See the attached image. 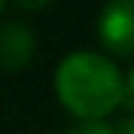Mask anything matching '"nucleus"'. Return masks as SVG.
<instances>
[{
  "label": "nucleus",
  "instance_id": "obj_1",
  "mask_svg": "<svg viewBox=\"0 0 134 134\" xmlns=\"http://www.w3.org/2000/svg\"><path fill=\"white\" fill-rule=\"evenodd\" d=\"M54 94L77 123L106 120L123 100V71L103 52H69L54 69Z\"/></svg>",
  "mask_w": 134,
  "mask_h": 134
},
{
  "label": "nucleus",
  "instance_id": "obj_2",
  "mask_svg": "<svg viewBox=\"0 0 134 134\" xmlns=\"http://www.w3.org/2000/svg\"><path fill=\"white\" fill-rule=\"evenodd\" d=\"M94 31L106 57H134V0H108L97 12Z\"/></svg>",
  "mask_w": 134,
  "mask_h": 134
},
{
  "label": "nucleus",
  "instance_id": "obj_3",
  "mask_svg": "<svg viewBox=\"0 0 134 134\" xmlns=\"http://www.w3.org/2000/svg\"><path fill=\"white\" fill-rule=\"evenodd\" d=\"M37 37L23 20H3L0 23V69L3 71H23L34 60Z\"/></svg>",
  "mask_w": 134,
  "mask_h": 134
},
{
  "label": "nucleus",
  "instance_id": "obj_4",
  "mask_svg": "<svg viewBox=\"0 0 134 134\" xmlns=\"http://www.w3.org/2000/svg\"><path fill=\"white\" fill-rule=\"evenodd\" d=\"M69 134H114V126H108L103 120H88V123H77Z\"/></svg>",
  "mask_w": 134,
  "mask_h": 134
},
{
  "label": "nucleus",
  "instance_id": "obj_5",
  "mask_svg": "<svg viewBox=\"0 0 134 134\" xmlns=\"http://www.w3.org/2000/svg\"><path fill=\"white\" fill-rule=\"evenodd\" d=\"M120 106H126L134 114V63H131V69L123 74V100H120Z\"/></svg>",
  "mask_w": 134,
  "mask_h": 134
},
{
  "label": "nucleus",
  "instance_id": "obj_6",
  "mask_svg": "<svg viewBox=\"0 0 134 134\" xmlns=\"http://www.w3.org/2000/svg\"><path fill=\"white\" fill-rule=\"evenodd\" d=\"M12 3H14L20 12H43L52 0H12Z\"/></svg>",
  "mask_w": 134,
  "mask_h": 134
},
{
  "label": "nucleus",
  "instance_id": "obj_7",
  "mask_svg": "<svg viewBox=\"0 0 134 134\" xmlns=\"http://www.w3.org/2000/svg\"><path fill=\"white\" fill-rule=\"evenodd\" d=\"M114 134H134V114L123 117L120 123H114Z\"/></svg>",
  "mask_w": 134,
  "mask_h": 134
},
{
  "label": "nucleus",
  "instance_id": "obj_8",
  "mask_svg": "<svg viewBox=\"0 0 134 134\" xmlns=\"http://www.w3.org/2000/svg\"><path fill=\"white\" fill-rule=\"evenodd\" d=\"M6 3H9V0H0V14H3V9H6Z\"/></svg>",
  "mask_w": 134,
  "mask_h": 134
}]
</instances>
